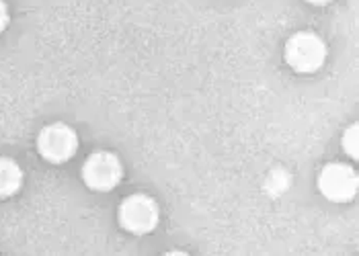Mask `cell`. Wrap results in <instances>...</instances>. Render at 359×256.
Segmentation results:
<instances>
[{
	"instance_id": "8",
	"label": "cell",
	"mask_w": 359,
	"mask_h": 256,
	"mask_svg": "<svg viewBox=\"0 0 359 256\" xmlns=\"http://www.w3.org/2000/svg\"><path fill=\"white\" fill-rule=\"evenodd\" d=\"M8 21H11V15H8V6H6V2H4V0H0V33H2L4 29H6Z\"/></svg>"
},
{
	"instance_id": "1",
	"label": "cell",
	"mask_w": 359,
	"mask_h": 256,
	"mask_svg": "<svg viewBox=\"0 0 359 256\" xmlns=\"http://www.w3.org/2000/svg\"><path fill=\"white\" fill-rule=\"evenodd\" d=\"M283 56L294 72L314 74L325 66L329 50L320 35H316L312 31H298L287 39Z\"/></svg>"
},
{
	"instance_id": "5",
	"label": "cell",
	"mask_w": 359,
	"mask_h": 256,
	"mask_svg": "<svg viewBox=\"0 0 359 256\" xmlns=\"http://www.w3.org/2000/svg\"><path fill=\"white\" fill-rule=\"evenodd\" d=\"M318 191L332 203H347L358 195V172L343 162L327 164L318 174Z\"/></svg>"
},
{
	"instance_id": "6",
	"label": "cell",
	"mask_w": 359,
	"mask_h": 256,
	"mask_svg": "<svg viewBox=\"0 0 359 256\" xmlns=\"http://www.w3.org/2000/svg\"><path fill=\"white\" fill-rule=\"evenodd\" d=\"M23 185V171L11 158H0V199L13 197Z\"/></svg>"
},
{
	"instance_id": "2",
	"label": "cell",
	"mask_w": 359,
	"mask_h": 256,
	"mask_svg": "<svg viewBox=\"0 0 359 256\" xmlns=\"http://www.w3.org/2000/svg\"><path fill=\"white\" fill-rule=\"evenodd\" d=\"M161 222V207L150 195L136 193L126 197L119 207V224L130 234L144 236L154 232Z\"/></svg>"
},
{
	"instance_id": "3",
	"label": "cell",
	"mask_w": 359,
	"mask_h": 256,
	"mask_svg": "<svg viewBox=\"0 0 359 256\" xmlns=\"http://www.w3.org/2000/svg\"><path fill=\"white\" fill-rule=\"evenodd\" d=\"M37 150L41 158L52 164L68 162L79 150V136L66 123L46 125L37 136Z\"/></svg>"
},
{
	"instance_id": "9",
	"label": "cell",
	"mask_w": 359,
	"mask_h": 256,
	"mask_svg": "<svg viewBox=\"0 0 359 256\" xmlns=\"http://www.w3.org/2000/svg\"><path fill=\"white\" fill-rule=\"evenodd\" d=\"M306 2L316 4V6H323V4H329V2H332V0H306Z\"/></svg>"
},
{
	"instance_id": "4",
	"label": "cell",
	"mask_w": 359,
	"mask_h": 256,
	"mask_svg": "<svg viewBox=\"0 0 359 256\" xmlns=\"http://www.w3.org/2000/svg\"><path fill=\"white\" fill-rule=\"evenodd\" d=\"M121 160L111 152H95L86 158L83 166L84 185L93 191L107 193L121 183Z\"/></svg>"
},
{
	"instance_id": "7",
	"label": "cell",
	"mask_w": 359,
	"mask_h": 256,
	"mask_svg": "<svg viewBox=\"0 0 359 256\" xmlns=\"http://www.w3.org/2000/svg\"><path fill=\"white\" fill-rule=\"evenodd\" d=\"M343 150L345 154H349V158L353 160L358 158V125L355 123L343 134Z\"/></svg>"
}]
</instances>
